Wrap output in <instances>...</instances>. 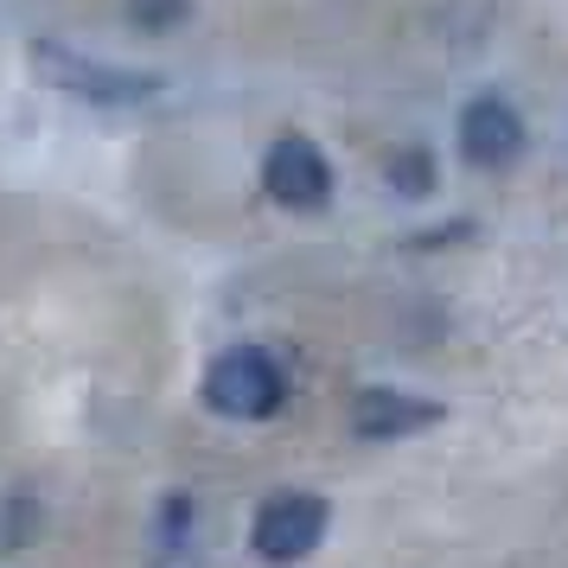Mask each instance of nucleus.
I'll use <instances>...</instances> for the list:
<instances>
[{"instance_id":"nucleus-1","label":"nucleus","mask_w":568,"mask_h":568,"mask_svg":"<svg viewBox=\"0 0 568 568\" xmlns=\"http://www.w3.org/2000/svg\"><path fill=\"white\" fill-rule=\"evenodd\" d=\"M32 71L64 90V97H78V103H103V109H122V103H148L166 90L160 71H129V64H97V58L71 52V45H58V39H32Z\"/></svg>"},{"instance_id":"nucleus-2","label":"nucleus","mask_w":568,"mask_h":568,"mask_svg":"<svg viewBox=\"0 0 568 568\" xmlns=\"http://www.w3.org/2000/svg\"><path fill=\"white\" fill-rule=\"evenodd\" d=\"M282 403H287L282 364L256 345H236L205 371V409L224 415V422H268Z\"/></svg>"},{"instance_id":"nucleus-3","label":"nucleus","mask_w":568,"mask_h":568,"mask_svg":"<svg viewBox=\"0 0 568 568\" xmlns=\"http://www.w3.org/2000/svg\"><path fill=\"white\" fill-rule=\"evenodd\" d=\"M320 537H326V498L320 491H275V498H262L256 524H250V549L275 568L313 556Z\"/></svg>"},{"instance_id":"nucleus-4","label":"nucleus","mask_w":568,"mask_h":568,"mask_svg":"<svg viewBox=\"0 0 568 568\" xmlns=\"http://www.w3.org/2000/svg\"><path fill=\"white\" fill-rule=\"evenodd\" d=\"M262 185H268V199L287 205V211H320L333 199V166H326V154H320L313 141L287 134V141H275L268 160H262Z\"/></svg>"},{"instance_id":"nucleus-5","label":"nucleus","mask_w":568,"mask_h":568,"mask_svg":"<svg viewBox=\"0 0 568 568\" xmlns=\"http://www.w3.org/2000/svg\"><path fill=\"white\" fill-rule=\"evenodd\" d=\"M460 154L473 160V166H486V173L511 166V160L524 154V115H517L505 97H473V103L460 109Z\"/></svg>"},{"instance_id":"nucleus-6","label":"nucleus","mask_w":568,"mask_h":568,"mask_svg":"<svg viewBox=\"0 0 568 568\" xmlns=\"http://www.w3.org/2000/svg\"><path fill=\"white\" fill-rule=\"evenodd\" d=\"M440 422V403L403 396V389H358L352 396V435L358 440H403Z\"/></svg>"},{"instance_id":"nucleus-7","label":"nucleus","mask_w":568,"mask_h":568,"mask_svg":"<svg viewBox=\"0 0 568 568\" xmlns=\"http://www.w3.org/2000/svg\"><path fill=\"white\" fill-rule=\"evenodd\" d=\"M39 530V505L32 498H0V549H20Z\"/></svg>"},{"instance_id":"nucleus-8","label":"nucleus","mask_w":568,"mask_h":568,"mask_svg":"<svg viewBox=\"0 0 568 568\" xmlns=\"http://www.w3.org/2000/svg\"><path fill=\"white\" fill-rule=\"evenodd\" d=\"M129 13H134V27L166 32V27H180L185 20V0H129Z\"/></svg>"},{"instance_id":"nucleus-9","label":"nucleus","mask_w":568,"mask_h":568,"mask_svg":"<svg viewBox=\"0 0 568 568\" xmlns=\"http://www.w3.org/2000/svg\"><path fill=\"white\" fill-rule=\"evenodd\" d=\"M389 180L403 185V192H428V154H422V148L396 154V160H389Z\"/></svg>"}]
</instances>
